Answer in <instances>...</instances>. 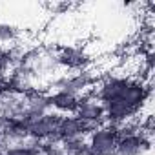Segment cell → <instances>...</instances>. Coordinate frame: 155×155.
<instances>
[{
  "instance_id": "1",
  "label": "cell",
  "mask_w": 155,
  "mask_h": 155,
  "mask_svg": "<svg viewBox=\"0 0 155 155\" xmlns=\"http://www.w3.org/2000/svg\"><path fill=\"white\" fill-rule=\"evenodd\" d=\"M120 137L113 155H150L151 153V139L139 131L137 122L124 124L119 128Z\"/></svg>"
},
{
  "instance_id": "2",
  "label": "cell",
  "mask_w": 155,
  "mask_h": 155,
  "mask_svg": "<svg viewBox=\"0 0 155 155\" xmlns=\"http://www.w3.org/2000/svg\"><path fill=\"white\" fill-rule=\"evenodd\" d=\"M119 137H120V131L117 126L108 122L99 126L86 137V146H88L86 155H113Z\"/></svg>"
},
{
  "instance_id": "3",
  "label": "cell",
  "mask_w": 155,
  "mask_h": 155,
  "mask_svg": "<svg viewBox=\"0 0 155 155\" xmlns=\"http://www.w3.org/2000/svg\"><path fill=\"white\" fill-rule=\"evenodd\" d=\"M97 84V77L86 68L81 71H73V73H64L53 82V90H66L77 97H82L93 91Z\"/></svg>"
},
{
  "instance_id": "4",
  "label": "cell",
  "mask_w": 155,
  "mask_h": 155,
  "mask_svg": "<svg viewBox=\"0 0 155 155\" xmlns=\"http://www.w3.org/2000/svg\"><path fill=\"white\" fill-rule=\"evenodd\" d=\"M75 117L82 122V126L86 128L88 135L97 130L99 126L106 124V115H104V106L93 97V93L82 95L79 99V106H77Z\"/></svg>"
},
{
  "instance_id": "5",
  "label": "cell",
  "mask_w": 155,
  "mask_h": 155,
  "mask_svg": "<svg viewBox=\"0 0 155 155\" xmlns=\"http://www.w3.org/2000/svg\"><path fill=\"white\" fill-rule=\"evenodd\" d=\"M62 115H58L57 111H48L37 119L31 120L29 126V140L33 142H57V131H58V124H60Z\"/></svg>"
},
{
  "instance_id": "6",
  "label": "cell",
  "mask_w": 155,
  "mask_h": 155,
  "mask_svg": "<svg viewBox=\"0 0 155 155\" xmlns=\"http://www.w3.org/2000/svg\"><path fill=\"white\" fill-rule=\"evenodd\" d=\"M31 120L28 115L20 113V115H11L4 120L2 128H0V137H2L4 144H17V142H24L29 140V126Z\"/></svg>"
},
{
  "instance_id": "7",
  "label": "cell",
  "mask_w": 155,
  "mask_h": 155,
  "mask_svg": "<svg viewBox=\"0 0 155 155\" xmlns=\"http://www.w3.org/2000/svg\"><path fill=\"white\" fill-rule=\"evenodd\" d=\"M53 60L62 69H68L69 73H73V71L86 69V66L90 62V57L86 55V51L82 48H77V46H62L55 53V58Z\"/></svg>"
},
{
  "instance_id": "8",
  "label": "cell",
  "mask_w": 155,
  "mask_h": 155,
  "mask_svg": "<svg viewBox=\"0 0 155 155\" xmlns=\"http://www.w3.org/2000/svg\"><path fill=\"white\" fill-rule=\"evenodd\" d=\"M51 111V104H49V93L33 90L24 93V110L22 113L28 115L29 119H37L44 113Z\"/></svg>"
},
{
  "instance_id": "9",
  "label": "cell",
  "mask_w": 155,
  "mask_h": 155,
  "mask_svg": "<svg viewBox=\"0 0 155 155\" xmlns=\"http://www.w3.org/2000/svg\"><path fill=\"white\" fill-rule=\"evenodd\" d=\"M79 99L66 90H53L49 93V104H51V110L57 111L58 115H75L77 111V106H79Z\"/></svg>"
},
{
  "instance_id": "10",
  "label": "cell",
  "mask_w": 155,
  "mask_h": 155,
  "mask_svg": "<svg viewBox=\"0 0 155 155\" xmlns=\"http://www.w3.org/2000/svg\"><path fill=\"white\" fill-rule=\"evenodd\" d=\"M82 137H88V131L82 126V122L75 115H62L57 131V142L69 140V139H82Z\"/></svg>"
},
{
  "instance_id": "11",
  "label": "cell",
  "mask_w": 155,
  "mask_h": 155,
  "mask_svg": "<svg viewBox=\"0 0 155 155\" xmlns=\"http://www.w3.org/2000/svg\"><path fill=\"white\" fill-rule=\"evenodd\" d=\"M0 155H40V146L38 142H33V140L6 144L0 151Z\"/></svg>"
},
{
  "instance_id": "12",
  "label": "cell",
  "mask_w": 155,
  "mask_h": 155,
  "mask_svg": "<svg viewBox=\"0 0 155 155\" xmlns=\"http://www.w3.org/2000/svg\"><path fill=\"white\" fill-rule=\"evenodd\" d=\"M20 38V29L6 20H0V48L8 49L11 44H15Z\"/></svg>"
},
{
  "instance_id": "13",
  "label": "cell",
  "mask_w": 155,
  "mask_h": 155,
  "mask_svg": "<svg viewBox=\"0 0 155 155\" xmlns=\"http://www.w3.org/2000/svg\"><path fill=\"white\" fill-rule=\"evenodd\" d=\"M13 57H15L13 51H9V49H2V48H0V77L9 75V69H11L13 60H15Z\"/></svg>"
},
{
  "instance_id": "14",
  "label": "cell",
  "mask_w": 155,
  "mask_h": 155,
  "mask_svg": "<svg viewBox=\"0 0 155 155\" xmlns=\"http://www.w3.org/2000/svg\"><path fill=\"white\" fill-rule=\"evenodd\" d=\"M6 144H4V140H2V137H0V151H2V148H4Z\"/></svg>"
}]
</instances>
